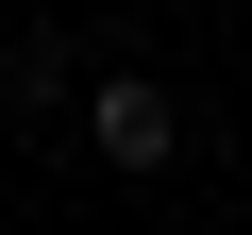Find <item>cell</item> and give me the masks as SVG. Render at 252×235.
<instances>
[{"mask_svg":"<svg viewBox=\"0 0 252 235\" xmlns=\"http://www.w3.org/2000/svg\"><path fill=\"white\" fill-rule=\"evenodd\" d=\"M84 151H101V168H168V151H185V101H168L152 67H101V84H84Z\"/></svg>","mask_w":252,"mask_h":235,"instance_id":"cell-1","label":"cell"},{"mask_svg":"<svg viewBox=\"0 0 252 235\" xmlns=\"http://www.w3.org/2000/svg\"><path fill=\"white\" fill-rule=\"evenodd\" d=\"M0 101L51 118V101H67V51H51V34H0Z\"/></svg>","mask_w":252,"mask_h":235,"instance_id":"cell-2","label":"cell"}]
</instances>
